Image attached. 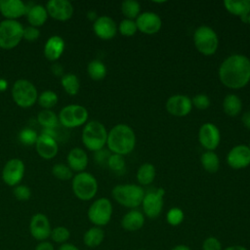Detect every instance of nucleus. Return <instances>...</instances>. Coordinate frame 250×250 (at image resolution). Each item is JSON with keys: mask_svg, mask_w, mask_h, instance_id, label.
<instances>
[{"mask_svg": "<svg viewBox=\"0 0 250 250\" xmlns=\"http://www.w3.org/2000/svg\"><path fill=\"white\" fill-rule=\"evenodd\" d=\"M13 101L22 108H28L37 103L38 92L33 83L26 79H18L11 90Z\"/></svg>", "mask_w": 250, "mask_h": 250, "instance_id": "nucleus-7", "label": "nucleus"}, {"mask_svg": "<svg viewBox=\"0 0 250 250\" xmlns=\"http://www.w3.org/2000/svg\"><path fill=\"white\" fill-rule=\"evenodd\" d=\"M52 71H53V73L56 75V76H62L63 74V68H62V66L61 65V64H59V63H54L53 65H52Z\"/></svg>", "mask_w": 250, "mask_h": 250, "instance_id": "nucleus-50", "label": "nucleus"}, {"mask_svg": "<svg viewBox=\"0 0 250 250\" xmlns=\"http://www.w3.org/2000/svg\"><path fill=\"white\" fill-rule=\"evenodd\" d=\"M23 39V26L18 21L3 20L0 21V48L12 50Z\"/></svg>", "mask_w": 250, "mask_h": 250, "instance_id": "nucleus-8", "label": "nucleus"}, {"mask_svg": "<svg viewBox=\"0 0 250 250\" xmlns=\"http://www.w3.org/2000/svg\"><path fill=\"white\" fill-rule=\"evenodd\" d=\"M164 195L165 190L163 188H158L145 193L141 204L145 217L155 219L161 214L164 206Z\"/></svg>", "mask_w": 250, "mask_h": 250, "instance_id": "nucleus-11", "label": "nucleus"}, {"mask_svg": "<svg viewBox=\"0 0 250 250\" xmlns=\"http://www.w3.org/2000/svg\"><path fill=\"white\" fill-rule=\"evenodd\" d=\"M249 25H250V14H249V16H248V22H247Z\"/></svg>", "mask_w": 250, "mask_h": 250, "instance_id": "nucleus-55", "label": "nucleus"}, {"mask_svg": "<svg viewBox=\"0 0 250 250\" xmlns=\"http://www.w3.org/2000/svg\"><path fill=\"white\" fill-rule=\"evenodd\" d=\"M192 106L196 107L199 110H205L210 106V99L205 94H197L191 99Z\"/></svg>", "mask_w": 250, "mask_h": 250, "instance_id": "nucleus-43", "label": "nucleus"}, {"mask_svg": "<svg viewBox=\"0 0 250 250\" xmlns=\"http://www.w3.org/2000/svg\"><path fill=\"white\" fill-rule=\"evenodd\" d=\"M64 47L65 43L63 38L59 35H53L45 42L43 50L44 56L48 61L56 62L62 57Z\"/></svg>", "mask_w": 250, "mask_h": 250, "instance_id": "nucleus-22", "label": "nucleus"}, {"mask_svg": "<svg viewBox=\"0 0 250 250\" xmlns=\"http://www.w3.org/2000/svg\"><path fill=\"white\" fill-rule=\"evenodd\" d=\"M34 250H55L54 243L50 240H44V241H39Z\"/></svg>", "mask_w": 250, "mask_h": 250, "instance_id": "nucleus-47", "label": "nucleus"}, {"mask_svg": "<svg viewBox=\"0 0 250 250\" xmlns=\"http://www.w3.org/2000/svg\"><path fill=\"white\" fill-rule=\"evenodd\" d=\"M184 219H185V213L179 207L170 208L166 214V222L172 227L180 226L183 223Z\"/></svg>", "mask_w": 250, "mask_h": 250, "instance_id": "nucleus-40", "label": "nucleus"}, {"mask_svg": "<svg viewBox=\"0 0 250 250\" xmlns=\"http://www.w3.org/2000/svg\"><path fill=\"white\" fill-rule=\"evenodd\" d=\"M193 43L200 54L213 56L219 47V37L212 27L200 25L193 32Z\"/></svg>", "mask_w": 250, "mask_h": 250, "instance_id": "nucleus-6", "label": "nucleus"}, {"mask_svg": "<svg viewBox=\"0 0 250 250\" xmlns=\"http://www.w3.org/2000/svg\"><path fill=\"white\" fill-rule=\"evenodd\" d=\"M88 154L81 147H73L66 156V164L73 172H84L88 166Z\"/></svg>", "mask_w": 250, "mask_h": 250, "instance_id": "nucleus-23", "label": "nucleus"}, {"mask_svg": "<svg viewBox=\"0 0 250 250\" xmlns=\"http://www.w3.org/2000/svg\"><path fill=\"white\" fill-rule=\"evenodd\" d=\"M61 84L64 92L70 96H75L80 89L78 77L73 73H66L61 77Z\"/></svg>", "mask_w": 250, "mask_h": 250, "instance_id": "nucleus-32", "label": "nucleus"}, {"mask_svg": "<svg viewBox=\"0 0 250 250\" xmlns=\"http://www.w3.org/2000/svg\"><path fill=\"white\" fill-rule=\"evenodd\" d=\"M221 83L229 89L238 90L250 82V59L242 54L227 57L219 66Z\"/></svg>", "mask_w": 250, "mask_h": 250, "instance_id": "nucleus-1", "label": "nucleus"}, {"mask_svg": "<svg viewBox=\"0 0 250 250\" xmlns=\"http://www.w3.org/2000/svg\"><path fill=\"white\" fill-rule=\"evenodd\" d=\"M71 188L73 194L82 201L93 199L98 192V181L88 172H80L71 179Z\"/></svg>", "mask_w": 250, "mask_h": 250, "instance_id": "nucleus-5", "label": "nucleus"}, {"mask_svg": "<svg viewBox=\"0 0 250 250\" xmlns=\"http://www.w3.org/2000/svg\"><path fill=\"white\" fill-rule=\"evenodd\" d=\"M135 21L138 30L147 35L157 33L162 26V20L159 15L149 11L141 13Z\"/></svg>", "mask_w": 250, "mask_h": 250, "instance_id": "nucleus-16", "label": "nucleus"}, {"mask_svg": "<svg viewBox=\"0 0 250 250\" xmlns=\"http://www.w3.org/2000/svg\"><path fill=\"white\" fill-rule=\"evenodd\" d=\"M121 13L128 20H135L141 14V5L136 0H124L120 6Z\"/></svg>", "mask_w": 250, "mask_h": 250, "instance_id": "nucleus-34", "label": "nucleus"}, {"mask_svg": "<svg viewBox=\"0 0 250 250\" xmlns=\"http://www.w3.org/2000/svg\"><path fill=\"white\" fill-rule=\"evenodd\" d=\"M145 215L138 209H131L121 219V227L127 231H137L145 225Z\"/></svg>", "mask_w": 250, "mask_h": 250, "instance_id": "nucleus-24", "label": "nucleus"}, {"mask_svg": "<svg viewBox=\"0 0 250 250\" xmlns=\"http://www.w3.org/2000/svg\"><path fill=\"white\" fill-rule=\"evenodd\" d=\"M223 250H248L245 246L243 245H238V244H235V245H230V246H228L226 248H224Z\"/></svg>", "mask_w": 250, "mask_h": 250, "instance_id": "nucleus-51", "label": "nucleus"}, {"mask_svg": "<svg viewBox=\"0 0 250 250\" xmlns=\"http://www.w3.org/2000/svg\"><path fill=\"white\" fill-rule=\"evenodd\" d=\"M37 120L47 130H53L59 123V117L51 109H42L37 115Z\"/></svg>", "mask_w": 250, "mask_h": 250, "instance_id": "nucleus-33", "label": "nucleus"}, {"mask_svg": "<svg viewBox=\"0 0 250 250\" xmlns=\"http://www.w3.org/2000/svg\"><path fill=\"white\" fill-rule=\"evenodd\" d=\"M13 194L20 201H27L31 197V190L25 185H18L14 188Z\"/></svg>", "mask_w": 250, "mask_h": 250, "instance_id": "nucleus-42", "label": "nucleus"}, {"mask_svg": "<svg viewBox=\"0 0 250 250\" xmlns=\"http://www.w3.org/2000/svg\"><path fill=\"white\" fill-rule=\"evenodd\" d=\"M52 174L60 181H68L73 178V171L67 164L57 163L52 167Z\"/></svg>", "mask_w": 250, "mask_h": 250, "instance_id": "nucleus-37", "label": "nucleus"}, {"mask_svg": "<svg viewBox=\"0 0 250 250\" xmlns=\"http://www.w3.org/2000/svg\"><path fill=\"white\" fill-rule=\"evenodd\" d=\"M104 230L103 228L93 226L89 228L83 234V243L88 248H96L100 246L104 239Z\"/></svg>", "mask_w": 250, "mask_h": 250, "instance_id": "nucleus-27", "label": "nucleus"}, {"mask_svg": "<svg viewBox=\"0 0 250 250\" xmlns=\"http://www.w3.org/2000/svg\"><path fill=\"white\" fill-rule=\"evenodd\" d=\"M45 8L48 16L59 21H68L73 15V6L67 0H50Z\"/></svg>", "mask_w": 250, "mask_h": 250, "instance_id": "nucleus-19", "label": "nucleus"}, {"mask_svg": "<svg viewBox=\"0 0 250 250\" xmlns=\"http://www.w3.org/2000/svg\"><path fill=\"white\" fill-rule=\"evenodd\" d=\"M38 138L37 133L30 129V128H25L21 131L20 133V140L22 144L30 146V145H35L36 140Z\"/></svg>", "mask_w": 250, "mask_h": 250, "instance_id": "nucleus-41", "label": "nucleus"}, {"mask_svg": "<svg viewBox=\"0 0 250 250\" xmlns=\"http://www.w3.org/2000/svg\"><path fill=\"white\" fill-rule=\"evenodd\" d=\"M35 149L40 157L49 160L57 155L59 146L54 135L44 131L42 134L38 135L35 143Z\"/></svg>", "mask_w": 250, "mask_h": 250, "instance_id": "nucleus-17", "label": "nucleus"}, {"mask_svg": "<svg viewBox=\"0 0 250 250\" xmlns=\"http://www.w3.org/2000/svg\"><path fill=\"white\" fill-rule=\"evenodd\" d=\"M200 163L203 169L210 173L215 174L220 168V158L215 151L205 150L200 156Z\"/></svg>", "mask_w": 250, "mask_h": 250, "instance_id": "nucleus-30", "label": "nucleus"}, {"mask_svg": "<svg viewBox=\"0 0 250 250\" xmlns=\"http://www.w3.org/2000/svg\"><path fill=\"white\" fill-rule=\"evenodd\" d=\"M27 4L21 0H0V14L5 20L17 21L25 16Z\"/></svg>", "mask_w": 250, "mask_h": 250, "instance_id": "nucleus-21", "label": "nucleus"}, {"mask_svg": "<svg viewBox=\"0 0 250 250\" xmlns=\"http://www.w3.org/2000/svg\"><path fill=\"white\" fill-rule=\"evenodd\" d=\"M145 193V189L136 184H120L111 190L113 199L118 204L130 209H136L142 204Z\"/></svg>", "mask_w": 250, "mask_h": 250, "instance_id": "nucleus-4", "label": "nucleus"}, {"mask_svg": "<svg viewBox=\"0 0 250 250\" xmlns=\"http://www.w3.org/2000/svg\"><path fill=\"white\" fill-rule=\"evenodd\" d=\"M93 30L97 37L102 40H110L117 33V24L108 16H100L93 22Z\"/></svg>", "mask_w": 250, "mask_h": 250, "instance_id": "nucleus-20", "label": "nucleus"}, {"mask_svg": "<svg viewBox=\"0 0 250 250\" xmlns=\"http://www.w3.org/2000/svg\"><path fill=\"white\" fill-rule=\"evenodd\" d=\"M25 17L29 25L38 28L46 22L49 16L44 6L40 4H33L31 6L27 5V11H26Z\"/></svg>", "mask_w": 250, "mask_h": 250, "instance_id": "nucleus-26", "label": "nucleus"}, {"mask_svg": "<svg viewBox=\"0 0 250 250\" xmlns=\"http://www.w3.org/2000/svg\"><path fill=\"white\" fill-rule=\"evenodd\" d=\"M117 31L121 35L126 36V37L134 36L136 34V32L138 31L136 21L134 20H128V19L122 20L119 22V24L117 25Z\"/></svg>", "mask_w": 250, "mask_h": 250, "instance_id": "nucleus-38", "label": "nucleus"}, {"mask_svg": "<svg viewBox=\"0 0 250 250\" xmlns=\"http://www.w3.org/2000/svg\"><path fill=\"white\" fill-rule=\"evenodd\" d=\"M222 105L224 112L230 117L237 116L242 110L241 99L235 94H228L224 98Z\"/></svg>", "mask_w": 250, "mask_h": 250, "instance_id": "nucleus-28", "label": "nucleus"}, {"mask_svg": "<svg viewBox=\"0 0 250 250\" xmlns=\"http://www.w3.org/2000/svg\"><path fill=\"white\" fill-rule=\"evenodd\" d=\"M112 213L113 206L111 201L106 197H100L89 206L87 217L93 226L103 228L110 222Z\"/></svg>", "mask_w": 250, "mask_h": 250, "instance_id": "nucleus-9", "label": "nucleus"}, {"mask_svg": "<svg viewBox=\"0 0 250 250\" xmlns=\"http://www.w3.org/2000/svg\"><path fill=\"white\" fill-rule=\"evenodd\" d=\"M106 166L113 172H116V173L124 172L125 167H126V162H125L124 156H122L120 154L111 153L108 157Z\"/></svg>", "mask_w": 250, "mask_h": 250, "instance_id": "nucleus-39", "label": "nucleus"}, {"mask_svg": "<svg viewBox=\"0 0 250 250\" xmlns=\"http://www.w3.org/2000/svg\"><path fill=\"white\" fill-rule=\"evenodd\" d=\"M226 160L232 169H244L250 165V148L246 145H236L229 149Z\"/></svg>", "mask_w": 250, "mask_h": 250, "instance_id": "nucleus-18", "label": "nucleus"}, {"mask_svg": "<svg viewBox=\"0 0 250 250\" xmlns=\"http://www.w3.org/2000/svg\"><path fill=\"white\" fill-rule=\"evenodd\" d=\"M40 36V31L37 27L28 25L26 27H23V39L28 42H34L36 41Z\"/></svg>", "mask_w": 250, "mask_h": 250, "instance_id": "nucleus-45", "label": "nucleus"}, {"mask_svg": "<svg viewBox=\"0 0 250 250\" xmlns=\"http://www.w3.org/2000/svg\"><path fill=\"white\" fill-rule=\"evenodd\" d=\"M156 175V170L153 164L149 162H145L143 163L139 168L136 173V178L140 186H148L152 184V182L155 179Z\"/></svg>", "mask_w": 250, "mask_h": 250, "instance_id": "nucleus-29", "label": "nucleus"}, {"mask_svg": "<svg viewBox=\"0 0 250 250\" xmlns=\"http://www.w3.org/2000/svg\"><path fill=\"white\" fill-rule=\"evenodd\" d=\"M241 122L245 128L250 130V111H246L242 114Z\"/></svg>", "mask_w": 250, "mask_h": 250, "instance_id": "nucleus-48", "label": "nucleus"}, {"mask_svg": "<svg viewBox=\"0 0 250 250\" xmlns=\"http://www.w3.org/2000/svg\"><path fill=\"white\" fill-rule=\"evenodd\" d=\"M58 95L52 90H45L40 95H38L37 103L44 109H51L58 103Z\"/></svg>", "mask_w": 250, "mask_h": 250, "instance_id": "nucleus-35", "label": "nucleus"}, {"mask_svg": "<svg viewBox=\"0 0 250 250\" xmlns=\"http://www.w3.org/2000/svg\"><path fill=\"white\" fill-rule=\"evenodd\" d=\"M87 73L92 80L101 81L107 73L105 64L100 60H92L87 65Z\"/></svg>", "mask_w": 250, "mask_h": 250, "instance_id": "nucleus-31", "label": "nucleus"}, {"mask_svg": "<svg viewBox=\"0 0 250 250\" xmlns=\"http://www.w3.org/2000/svg\"><path fill=\"white\" fill-rule=\"evenodd\" d=\"M28 229L30 235L39 242L50 238L52 227L49 218L45 214L36 213L29 221Z\"/></svg>", "mask_w": 250, "mask_h": 250, "instance_id": "nucleus-14", "label": "nucleus"}, {"mask_svg": "<svg viewBox=\"0 0 250 250\" xmlns=\"http://www.w3.org/2000/svg\"><path fill=\"white\" fill-rule=\"evenodd\" d=\"M170 250H191V248L186 244H178V245H175Z\"/></svg>", "mask_w": 250, "mask_h": 250, "instance_id": "nucleus-52", "label": "nucleus"}, {"mask_svg": "<svg viewBox=\"0 0 250 250\" xmlns=\"http://www.w3.org/2000/svg\"><path fill=\"white\" fill-rule=\"evenodd\" d=\"M225 9L231 15L239 17L242 22H248V16L250 14V0L234 1V0H225Z\"/></svg>", "mask_w": 250, "mask_h": 250, "instance_id": "nucleus-25", "label": "nucleus"}, {"mask_svg": "<svg viewBox=\"0 0 250 250\" xmlns=\"http://www.w3.org/2000/svg\"><path fill=\"white\" fill-rule=\"evenodd\" d=\"M168 113L176 117H184L190 113L192 109L191 99L186 95L176 94L169 97L165 103Z\"/></svg>", "mask_w": 250, "mask_h": 250, "instance_id": "nucleus-15", "label": "nucleus"}, {"mask_svg": "<svg viewBox=\"0 0 250 250\" xmlns=\"http://www.w3.org/2000/svg\"><path fill=\"white\" fill-rule=\"evenodd\" d=\"M202 250H223V246L217 237L208 236L202 242Z\"/></svg>", "mask_w": 250, "mask_h": 250, "instance_id": "nucleus-44", "label": "nucleus"}, {"mask_svg": "<svg viewBox=\"0 0 250 250\" xmlns=\"http://www.w3.org/2000/svg\"><path fill=\"white\" fill-rule=\"evenodd\" d=\"M24 163L21 159L12 158L8 160L2 169V180L9 187L20 185L24 176Z\"/></svg>", "mask_w": 250, "mask_h": 250, "instance_id": "nucleus-13", "label": "nucleus"}, {"mask_svg": "<svg viewBox=\"0 0 250 250\" xmlns=\"http://www.w3.org/2000/svg\"><path fill=\"white\" fill-rule=\"evenodd\" d=\"M136 143V134L128 124H116L107 133L106 146L111 153L127 155L134 150Z\"/></svg>", "mask_w": 250, "mask_h": 250, "instance_id": "nucleus-2", "label": "nucleus"}, {"mask_svg": "<svg viewBox=\"0 0 250 250\" xmlns=\"http://www.w3.org/2000/svg\"><path fill=\"white\" fill-rule=\"evenodd\" d=\"M107 133L105 126L102 122L92 120L84 125L81 140L88 150L96 152L106 146Z\"/></svg>", "mask_w": 250, "mask_h": 250, "instance_id": "nucleus-3", "label": "nucleus"}, {"mask_svg": "<svg viewBox=\"0 0 250 250\" xmlns=\"http://www.w3.org/2000/svg\"><path fill=\"white\" fill-rule=\"evenodd\" d=\"M58 250H80L75 244L70 243V242H66L63 244H61L58 248Z\"/></svg>", "mask_w": 250, "mask_h": 250, "instance_id": "nucleus-49", "label": "nucleus"}, {"mask_svg": "<svg viewBox=\"0 0 250 250\" xmlns=\"http://www.w3.org/2000/svg\"><path fill=\"white\" fill-rule=\"evenodd\" d=\"M198 142L205 150L214 151L220 145L221 132L212 122L203 123L198 130Z\"/></svg>", "mask_w": 250, "mask_h": 250, "instance_id": "nucleus-12", "label": "nucleus"}, {"mask_svg": "<svg viewBox=\"0 0 250 250\" xmlns=\"http://www.w3.org/2000/svg\"><path fill=\"white\" fill-rule=\"evenodd\" d=\"M8 88V81L4 78H0V92L6 91Z\"/></svg>", "mask_w": 250, "mask_h": 250, "instance_id": "nucleus-53", "label": "nucleus"}, {"mask_svg": "<svg viewBox=\"0 0 250 250\" xmlns=\"http://www.w3.org/2000/svg\"><path fill=\"white\" fill-rule=\"evenodd\" d=\"M87 18L90 20V21H93V22L97 20V14L94 12V11H90L87 13Z\"/></svg>", "mask_w": 250, "mask_h": 250, "instance_id": "nucleus-54", "label": "nucleus"}, {"mask_svg": "<svg viewBox=\"0 0 250 250\" xmlns=\"http://www.w3.org/2000/svg\"><path fill=\"white\" fill-rule=\"evenodd\" d=\"M59 122L65 128H76L85 125L89 113L85 106L81 104H67L59 113Z\"/></svg>", "mask_w": 250, "mask_h": 250, "instance_id": "nucleus-10", "label": "nucleus"}, {"mask_svg": "<svg viewBox=\"0 0 250 250\" xmlns=\"http://www.w3.org/2000/svg\"><path fill=\"white\" fill-rule=\"evenodd\" d=\"M70 238V230L64 227V226H57L55 228H52L50 239L51 241L57 244H63L68 242Z\"/></svg>", "mask_w": 250, "mask_h": 250, "instance_id": "nucleus-36", "label": "nucleus"}, {"mask_svg": "<svg viewBox=\"0 0 250 250\" xmlns=\"http://www.w3.org/2000/svg\"><path fill=\"white\" fill-rule=\"evenodd\" d=\"M110 154H111V152L109 150H104V148L99 151H96L95 152V161L100 165H104V164L106 165Z\"/></svg>", "mask_w": 250, "mask_h": 250, "instance_id": "nucleus-46", "label": "nucleus"}, {"mask_svg": "<svg viewBox=\"0 0 250 250\" xmlns=\"http://www.w3.org/2000/svg\"><path fill=\"white\" fill-rule=\"evenodd\" d=\"M248 147L250 148V142H249V145H248Z\"/></svg>", "mask_w": 250, "mask_h": 250, "instance_id": "nucleus-56", "label": "nucleus"}, {"mask_svg": "<svg viewBox=\"0 0 250 250\" xmlns=\"http://www.w3.org/2000/svg\"><path fill=\"white\" fill-rule=\"evenodd\" d=\"M137 250H146V249H137Z\"/></svg>", "mask_w": 250, "mask_h": 250, "instance_id": "nucleus-57", "label": "nucleus"}]
</instances>
